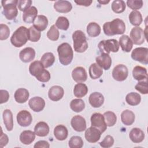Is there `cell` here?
<instances>
[{
  "label": "cell",
  "instance_id": "obj_1",
  "mask_svg": "<svg viewBox=\"0 0 148 148\" xmlns=\"http://www.w3.org/2000/svg\"><path fill=\"white\" fill-rule=\"evenodd\" d=\"M104 34L108 36L123 34L125 31L124 22L120 18H115L112 21L106 22L103 25Z\"/></svg>",
  "mask_w": 148,
  "mask_h": 148
},
{
  "label": "cell",
  "instance_id": "obj_2",
  "mask_svg": "<svg viewBox=\"0 0 148 148\" xmlns=\"http://www.w3.org/2000/svg\"><path fill=\"white\" fill-rule=\"evenodd\" d=\"M57 51L59 61L64 65H69L73 58V52L71 45L68 43H62L58 46Z\"/></svg>",
  "mask_w": 148,
  "mask_h": 148
},
{
  "label": "cell",
  "instance_id": "obj_3",
  "mask_svg": "<svg viewBox=\"0 0 148 148\" xmlns=\"http://www.w3.org/2000/svg\"><path fill=\"white\" fill-rule=\"evenodd\" d=\"M28 40V29L24 26L18 28L12 34L10 42L16 47H20L24 45Z\"/></svg>",
  "mask_w": 148,
  "mask_h": 148
},
{
  "label": "cell",
  "instance_id": "obj_4",
  "mask_svg": "<svg viewBox=\"0 0 148 148\" xmlns=\"http://www.w3.org/2000/svg\"><path fill=\"white\" fill-rule=\"evenodd\" d=\"M73 47L75 51L83 53L88 48V43L84 33L81 30H76L72 34Z\"/></svg>",
  "mask_w": 148,
  "mask_h": 148
},
{
  "label": "cell",
  "instance_id": "obj_5",
  "mask_svg": "<svg viewBox=\"0 0 148 148\" xmlns=\"http://www.w3.org/2000/svg\"><path fill=\"white\" fill-rule=\"evenodd\" d=\"M18 1L17 0H3L2 1L3 13L6 19L12 20L14 19L18 14L17 8Z\"/></svg>",
  "mask_w": 148,
  "mask_h": 148
},
{
  "label": "cell",
  "instance_id": "obj_6",
  "mask_svg": "<svg viewBox=\"0 0 148 148\" xmlns=\"http://www.w3.org/2000/svg\"><path fill=\"white\" fill-rule=\"evenodd\" d=\"M98 49L102 53L109 54L110 52L116 53L119 51V43L116 39L101 40L98 45Z\"/></svg>",
  "mask_w": 148,
  "mask_h": 148
},
{
  "label": "cell",
  "instance_id": "obj_7",
  "mask_svg": "<svg viewBox=\"0 0 148 148\" xmlns=\"http://www.w3.org/2000/svg\"><path fill=\"white\" fill-rule=\"evenodd\" d=\"M131 58L143 64H148V49L147 47H137L131 53Z\"/></svg>",
  "mask_w": 148,
  "mask_h": 148
},
{
  "label": "cell",
  "instance_id": "obj_8",
  "mask_svg": "<svg viewBox=\"0 0 148 148\" xmlns=\"http://www.w3.org/2000/svg\"><path fill=\"white\" fill-rule=\"evenodd\" d=\"M91 126L98 128L101 133L105 132L107 128L103 116L99 113H95L91 116Z\"/></svg>",
  "mask_w": 148,
  "mask_h": 148
},
{
  "label": "cell",
  "instance_id": "obj_9",
  "mask_svg": "<svg viewBox=\"0 0 148 148\" xmlns=\"http://www.w3.org/2000/svg\"><path fill=\"white\" fill-rule=\"evenodd\" d=\"M112 74L114 80L119 82L124 81L128 75V68L123 64H119L113 68Z\"/></svg>",
  "mask_w": 148,
  "mask_h": 148
},
{
  "label": "cell",
  "instance_id": "obj_10",
  "mask_svg": "<svg viewBox=\"0 0 148 148\" xmlns=\"http://www.w3.org/2000/svg\"><path fill=\"white\" fill-rule=\"evenodd\" d=\"M145 32L139 27L132 28L130 32V39L135 45H140L145 42Z\"/></svg>",
  "mask_w": 148,
  "mask_h": 148
},
{
  "label": "cell",
  "instance_id": "obj_11",
  "mask_svg": "<svg viewBox=\"0 0 148 148\" xmlns=\"http://www.w3.org/2000/svg\"><path fill=\"white\" fill-rule=\"evenodd\" d=\"M16 118L17 123L21 127L29 126L32 121V117L31 113L26 110L20 111L17 113Z\"/></svg>",
  "mask_w": 148,
  "mask_h": 148
},
{
  "label": "cell",
  "instance_id": "obj_12",
  "mask_svg": "<svg viewBox=\"0 0 148 148\" xmlns=\"http://www.w3.org/2000/svg\"><path fill=\"white\" fill-rule=\"evenodd\" d=\"M71 124L73 129L76 131L82 132L86 130V120L80 115L73 116L71 119Z\"/></svg>",
  "mask_w": 148,
  "mask_h": 148
},
{
  "label": "cell",
  "instance_id": "obj_13",
  "mask_svg": "<svg viewBox=\"0 0 148 148\" xmlns=\"http://www.w3.org/2000/svg\"><path fill=\"white\" fill-rule=\"evenodd\" d=\"M101 134L98 128L91 126L86 130L85 138L90 143H95L99 140Z\"/></svg>",
  "mask_w": 148,
  "mask_h": 148
},
{
  "label": "cell",
  "instance_id": "obj_14",
  "mask_svg": "<svg viewBox=\"0 0 148 148\" xmlns=\"http://www.w3.org/2000/svg\"><path fill=\"white\" fill-rule=\"evenodd\" d=\"M28 105L31 109L34 112H39L44 109L45 106V101L41 97H35L29 99Z\"/></svg>",
  "mask_w": 148,
  "mask_h": 148
},
{
  "label": "cell",
  "instance_id": "obj_15",
  "mask_svg": "<svg viewBox=\"0 0 148 148\" xmlns=\"http://www.w3.org/2000/svg\"><path fill=\"white\" fill-rule=\"evenodd\" d=\"M64 90L62 87L59 86H52L49 90L48 96L50 100L53 101H58L64 96Z\"/></svg>",
  "mask_w": 148,
  "mask_h": 148
},
{
  "label": "cell",
  "instance_id": "obj_16",
  "mask_svg": "<svg viewBox=\"0 0 148 148\" xmlns=\"http://www.w3.org/2000/svg\"><path fill=\"white\" fill-rule=\"evenodd\" d=\"M72 77L77 83L84 82L87 79V74L83 67H76L72 72Z\"/></svg>",
  "mask_w": 148,
  "mask_h": 148
},
{
  "label": "cell",
  "instance_id": "obj_17",
  "mask_svg": "<svg viewBox=\"0 0 148 148\" xmlns=\"http://www.w3.org/2000/svg\"><path fill=\"white\" fill-rule=\"evenodd\" d=\"M35 57V50L30 47L21 50L19 53V58L23 62H29L32 61Z\"/></svg>",
  "mask_w": 148,
  "mask_h": 148
},
{
  "label": "cell",
  "instance_id": "obj_18",
  "mask_svg": "<svg viewBox=\"0 0 148 148\" xmlns=\"http://www.w3.org/2000/svg\"><path fill=\"white\" fill-rule=\"evenodd\" d=\"M97 64L105 70H108L112 65V58L108 54L102 53L95 59Z\"/></svg>",
  "mask_w": 148,
  "mask_h": 148
},
{
  "label": "cell",
  "instance_id": "obj_19",
  "mask_svg": "<svg viewBox=\"0 0 148 148\" xmlns=\"http://www.w3.org/2000/svg\"><path fill=\"white\" fill-rule=\"evenodd\" d=\"M54 8L59 13H68L72 9V5L71 2L68 1L59 0L54 3Z\"/></svg>",
  "mask_w": 148,
  "mask_h": 148
},
{
  "label": "cell",
  "instance_id": "obj_20",
  "mask_svg": "<svg viewBox=\"0 0 148 148\" xmlns=\"http://www.w3.org/2000/svg\"><path fill=\"white\" fill-rule=\"evenodd\" d=\"M38 14V10L35 6H31L23 12V21L28 24L33 23Z\"/></svg>",
  "mask_w": 148,
  "mask_h": 148
},
{
  "label": "cell",
  "instance_id": "obj_21",
  "mask_svg": "<svg viewBox=\"0 0 148 148\" xmlns=\"http://www.w3.org/2000/svg\"><path fill=\"white\" fill-rule=\"evenodd\" d=\"M88 101L93 108H99L103 103L104 97L101 93L94 92L90 95Z\"/></svg>",
  "mask_w": 148,
  "mask_h": 148
},
{
  "label": "cell",
  "instance_id": "obj_22",
  "mask_svg": "<svg viewBox=\"0 0 148 148\" xmlns=\"http://www.w3.org/2000/svg\"><path fill=\"white\" fill-rule=\"evenodd\" d=\"M129 136L132 142L138 143L143 140L145 138V134L140 128H134L130 131Z\"/></svg>",
  "mask_w": 148,
  "mask_h": 148
},
{
  "label": "cell",
  "instance_id": "obj_23",
  "mask_svg": "<svg viewBox=\"0 0 148 148\" xmlns=\"http://www.w3.org/2000/svg\"><path fill=\"white\" fill-rule=\"evenodd\" d=\"M34 132L35 135L38 136H46L49 132V127L46 123L44 121H40L35 125Z\"/></svg>",
  "mask_w": 148,
  "mask_h": 148
},
{
  "label": "cell",
  "instance_id": "obj_24",
  "mask_svg": "<svg viewBox=\"0 0 148 148\" xmlns=\"http://www.w3.org/2000/svg\"><path fill=\"white\" fill-rule=\"evenodd\" d=\"M132 76L134 78L138 80H146L147 79V69L141 66H136L134 68L132 71Z\"/></svg>",
  "mask_w": 148,
  "mask_h": 148
},
{
  "label": "cell",
  "instance_id": "obj_25",
  "mask_svg": "<svg viewBox=\"0 0 148 148\" xmlns=\"http://www.w3.org/2000/svg\"><path fill=\"white\" fill-rule=\"evenodd\" d=\"M29 96V94L28 91L24 88H20L17 89L14 94L15 101L19 103L25 102L28 100Z\"/></svg>",
  "mask_w": 148,
  "mask_h": 148
},
{
  "label": "cell",
  "instance_id": "obj_26",
  "mask_svg": "<svg viewBox=\"0 0 148 148\" xmlns=\"http://www.w3.org/2000/svg\"><path fill=\"white\" fill-rule=\"evenodd\" d=\"M33 26L38 31H44L47 27L48 20L44 15H38L33 23Z\"/></svg>",
  "mask_w": 148,
  "mask_h": 148
},
{
  "label": "cell",
  "instance_id": "obj_27",
  "mask_svg": "<svg viewBox=\"0 0 148 148\" xmlns=\"http://www.w3.org/2000/svg\"><path fill=\"white\" fill-rule=\"evenodd\" d=\"M45 67L42 62L39 61H35L32 62L29 66V71L31 75L36 77L44 71Z\"/></svg>",
  "mask_w": 148,
  "mask_h": 148
},
{
  "label": "cell",
  "instance_id": "obj_28",
  "mask_svg": "<svg viewBox=\"0 0 148 148\" xmlns=\"http://www.w3.org/2000/svg\"><path fill=\"white\" fill-rule=\"evenodd\" d=\"M54 135L55 138L58 140H65L68 135L66 127L64 125H58L54 129Z\"/></svg>",
  "mask_w": 148,
  "mask_h": 148
},
{
  "label": "cell",
  "instance_id": "obj_29",
  "mask_svg": "<svg viewBox=\"0 0 148 148\" xmlns=\"http://www.w3.org/2000/svg\"><path fill=\"white\" fill-rule=\"evenodd\" d=\"M135 114L130 110H124L121 114V120L125 125H131L135 121Z\"/></svg>",
  "mask_w": 148,
  "mask_h": 148
},
{
  "label": "cell",
  "instance_id": "obj_30",
  "mask_svg": "<svg viewBox=\"0 0 148 148\" xmlns=\"http://www.w3.org/2000/svg\"><path fill=\"white\" fill-rule=\"evenodd\" d=\"M119 43L122 50L125 52H130L133 46V43L132 40L127 35H123L120 38Z\"/></svg>",
  "mask_w": 148,
  "mask_h": 148
},
{
  "label": "cell",
  "instance_id": "obj_31",
  "mask_svg": "<svg viewBox=\"0 0 148 148\" xmlns=\"http://www.w3.org/2000/svg\"><path fill=\"white\" fill-rule=\"evenodd\" d=\"M35 139V134L30 130L23 131L20 135V140L24 145H29Z\"/></svg>",
  "mask_w": 148,
  "mask_h": 148
},
{
  "label": "cell",
  "instance_id": "obj_32",
  "mask_svg": "<svg viewBox=\"0 0 148 148\" xmlns=\"http://www.w3.org/2000/svg\"><path fill=\"white\" fill-rule=\"evenodd\" d=\"M3 120L7 131H12L13 128V114L10 110L5 109L3 111Z\"/></svg>",
  "mask_w": 148,
  "mask_h": 148
},
{
  "label": "cell",
  "instance_id": "obj_33",
  "mask_svg": "<svg viewBox=\"0 0 148 148\" xmlns=\"http://www.w3.org/2000/svg\"><path fill=\"white\" fill-rule=\"evenodd\" d=\"M88 72L90 77L92 79H97L99 78L103 73L102 68L97 63H93L90 65Z\"/></svg>",
  "mask_w": 148,
  "mask_h": 148
},
{
  "label": "cell",
  "instance_id": "obj_34",
  "mask_svg": "<svg viewBox=\"0 0 148 148\" xmlns=\"http://www.w3.org/2000/svg\"><path fill=\"white\" fill-rule=\"evenodd\" d=\"M88 92L87 86L82 83H78L76 84L73 89V94L76 97L82 98L85 96Z\"/></svg>",
  "mask_w": 148,
  "mask_h": 148
},
{
  "label": "cell",
  "instance_id": "obj_35",
  "mask_svg": "<svg viewBox=\"0 0 148 148\" xmlns=\"http://www.w3.org/2000/svg\"><path fill=\"white\" fill-rule=\"evenodd\" d=\"M129 21L130 23L134 26H139L141 24L143 19L140 12L133 10L129 14Z\"/></svg>",
  "mask_w": 148,
  "mask_h": 148
},
{
  "label": "cell",
  "instance_id": "obj_36",
  "mask_svg": "<svg viewBox=\"0 0 148 148\" xmlns=\"http://www.w3.org/2000/svg\"><path fill=\"white\" fill-rule=\"evenodd\" d=\"M101 27L95 22L90 23L87 26V32L91 37H96L101 33Z\"/></svg>",
  "mask_w": 148,
  "mask_h": 148
},
{
  "label": "cell",
  "instance_id": "obj_37",
  "mask_svg": "<svg viewBox=\"0 0 148 148\" xmlns=\"http://www.w3.org/2000/svg\"><path fill=\"white\" fill-rule=\"evenodd\" d=\"M125 101L128 105L131 106H136L140 103L141 97L138 93L131 92L126 95Z\"/></svg>",
  "mask_w": 148,
  "mask_h": 148
},
{
  "label": "cell",
  "instance_id": "obj_38",
  "mask_svg": "<svg viewBox=\"0 0 148 148\" xmlns=\"http://www.w3.org/2000/svg\"><path fill=\"white\" fill-rule=\"evenodd\" d=\"M55 61V57L51 52L45 53L40 58V62L45 68H49L51 66Z\"/></svg>",
  "mask_w": 148,
  "mask_h": 148
},
{
  "label": "cell",
  "instance_id": "obj_39",
  "mask_svg": "<svg viewBox=\"0 0 148 148\" xmlns=\"http://www.w3.org/2000/svg\"><path fill=\"white\" fill-rule=\"evenodd\" d=\"M71 109L75 112H82L85 108V103L82 99H74L70 103Z\"/></svg>",
  "mask_w": 148,
  "mask_h": 148
},
{
  "label": "cell",
  "instance_id": "obj_40",
  "mask_svg": "<svg viewBox=\"0 0 148 148\" xmlns=\"http://www.w3.org/2000/svg\"><path fill=\"white\" fill-rule=\"evenodd\" d=\"M111 8L114 13H121L125 10L126 5L124 1L115 0L113 1Z\"/></svg>",
  "mask_w": 148,
  "mask_h": 148
},
{
  "label": "cell",
  "instance_id": "obj_41",
  "mask_svg": "<svg viewBox=\"0 0 148 148\" xmlns=\"http://www.w3.org/2000/svg\"><path fill=\"white\" fill-rule=\"evenodd\" d=\"M28 40L33 42H38L40 39L41 36L40 31L36 29L34 26H31L28 29Z\"/></svg>",
  "mask_w": 148,
  "mask_h": 148
},
{
  "label": "cell",
  "instance_id": "obj_42",
  "mask_svg": "<svg viewBox=\"0 0 148 148\" xmlns=\"http://www.w3.org/2000/svg\"><path fill=\"white\" fill-rule=\"evenodd\" d=\"M105 123L108 127L113 126L117 121V117L114 113L111 111L105 112L103 114Z\"/></svg>",
  "mask_w": 148,
  "mask_h": 148
},
{
  "label": "cell",
  "instance_id": "obj_43",
  "mask_svg": "<svg viewBox=\"0 0 148 148\" xmlns=\"http://www.w3.org/2000/svg\"><path fill=\"white\" fill-rule=\"evenodd\" d=\"M55 25L58 29L66 31L69 27V22L66 17L64 16H60L56 20Z\"/></svg>",
  "mask_w": 148,
  "mask_h": 148
},
{
  "label": "cell",
  "instance_id": "obj_44",
  "mask_svg": "<svg viewBox=\"0 0 148 148\" xmlns=\"http://www.w3.org/2000/svg\"><path fill=\"white\" fill-rule=\"evenodd\" d=\"M68 145L71 148H81L83 146V141L80 136H73L69 139Z\"/></svg>",
  "mask_w": 148,
  "mask_h": 148
},
{
  "label": "cell",
  "instance_id": "obj_45",
  "mask_svg": "<svg viewBox=\"0 0 148 148\" xmlns=\"http://www.w3.org/2000/svg\"><path fill=\"white\" fill-rule=\"evenodd\" d=\"M60 33L55 25H53L47 32V38L53 41L57 40L59 38Z\"/></svg>",
  "mask_w": 148,
  "mask_h": 148
},
{
  "label": "cell",
  "instance_id": "obj_46",
  "mask_svg": "<svg viewBox=\"0 0 148 148\" xmlns=\"http://www.w3.org/2000/svg\"><path fill=\"white\" fill-rule=\"evenodd\" d=\"M135 89L139 92L143 94H147L148 93V86L147 79L145 81L139 82L135 86Z\"/></svg>",
  "mask_w": 148,
  "mask_h": 148
},
{
  "label": "cell",
  "instance_id": "obj_47",
  "mask_svg": "<svg viewBox=\"0 0 148 148\" xmlns=\"http://www.w3.org/2000/svg\"><path fill=\"white\" fill-rule=\"evenodd\" d=\"M10 35L9 28L6 24H0V40H3L7 39Z\"/></svg>",
  "mask_w": 148,
  "mask_h": 148
},
{
  "label": "cell",
  "instance_id": "obj_48",
  "mask_svg": "<svg viewBox=\"0 0 148 148\" xmlns=\"http://www.w3.org/2000/svg\"><path fill=\"white\" fill-rule=\"evenodd\" d=\"M143 3V1L141 0H128L127 1V6L134 10L142 8Z\"/></svg>",
  "mask_w": 148,
  "mask_h": 148
},
{
  "label": "cell",
  "instance_id": "obj_49",
  "mask_svg": "<svg viewBox=\"0 0 148 148\" xmlns=\"http://www.w3.org/2000/svg\"><path fill=\"white\" fill-rule=\"evenodd\" d=\"M114 144V139L111 135H107L105 137L103 140L99 143L100 146L103 148H109Z\"/></svg>",
  "mask_w": 148,
  "mask_h": 148
},
{
  "label": "cell",
  "instance_id": "obj_50",
  "mask_svg": "<svg viewBox=\"0 0 148 148\" xmlns=\"http://www.w3.org/2000/svg\"><path fill=\"white\" fill-rule=\"evenodd\" d=\"M32 2L31 0H18L17 7L20 11L24 12L31 7Z\"/></svg>",
  "mask_w": 148,
  "mask_h": 148
},
{
  "label": "cell",
  "instance_id": "obj_51",
  "mask_svg": "<svg viewBox=\"0 0 148 148\" xmlns=\"http://www.w3.org/2000/svg\"><path fill=\"white\" fill-rule=\"evenodd\" d=\"M36 78L39 82H47L50 79V73L47 70L45 69L42 73L37 76Z\"/></svg>",
  "mask_w": 148,
  "mask_h": 148
},
{
  "label": "cell",
  "instance_id": "obj_52",
  "mask_svg": "<svg viewBox=\"0 0 148 148\" xmlns=\"http://www.w3.org/2000/svg\"><path fill=\"white\" fill-rule=\"evenodd\" d=\"M0 95H1V100L0 103H3L6 102L9 98V94L8 91L5 90H0Z\"/></svg>",
  "mask_w": 148,
  "mask_h": 148
},
{
  "label": "cell",
  "instance_id": "obj_53",
  "mask_svg": "<svg viewBox=\"0 0 148 148\" xmlns=\"http://www.w3.org/2000/svg\"><path fill=\"white\" fill-rule=\"evenodd\" d=\"M0 146L1 147H3V146H6L9 142L8 136L2 132V130H1V134L0 138Z\"/></svg>",
  "mask_w": 148,
  "mask_h": 148
},
{
  "label": "cell",
  "instance_id": "obj_54",
  "mask_svg": "<svg viewBox=\"0 0 148 148\" xmlns=\"http://www.w3.org/2000/svg\"><path fill=\"white\" fill-rule=\"evenodd\" d=\"M35 148H38V147H45V148H49L50 147L49 143L46 141V140H39L35 143L34 146Z\"/></svg>",
  "mask_w": 148,
  "mask_h": 148
},
{
  "label": "cell",
  "instance_id": "obj_55",
  "mask_svg": "<svg viewBox=\"0 0 148 148\" xmlns=\"http://www.w3.org/2000/svg\"><path fill=\"white\" fill-rule=\"evenodd\" d=\"M75 2L78 5L89 6L92 2V0H79V1H75Z\"/></svg>",
  "mask_w": 148,
  "mask_h": 148
},
{
  "label": "cell",
  "instance_id": "obj_56",
  "mask_svg": "<svg viewBox=\"0 0 148 148\" xmlns=\"http://www.w3.org/2000/svg\"><path fill=\"white\" fill-rule=\"evenodd\" d=\"M98 2L102 5H106L110 1H98Z\"/></svg>",
  "mask_w": 148,
  "mask_h": 148
}]
</instances>
